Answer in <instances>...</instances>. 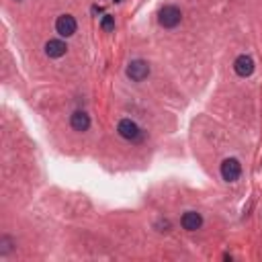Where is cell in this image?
<instances>
[{"instance_id": "obj_2", "label": "cell", "mask_w": 262, "mask_h": 262, "mask_svg": "<svg viewBox=\"0 0 262 262\" xmlns=\"http://www.w3.org/2000/svg\"><path fill=\"white\" fill-rule=\"evenodd\" d=\"M239 174H242V166H239V162L235 158L223 160V164H221V176H223L225 182H235L239 178Z\"/></svg>"}, {"instance_id": "obj_11", "label": "cell", "mask_w": 262, "mask_h": 262, "mask_svg": "<svg viewBox=\"0 0 262 262\" xmlns=\"http://www.w3.org/2000/svg\"><path fill=\"white\" fill-rule=\"evenodd\" d=\"M10 244H12V242H10L6 235H2V237H0V246H2V248H0V254H6V252L10 250Z\"/></svg>"}, {"instance_id": "obj_10", "label": "cell", "mask_w": 262, "mask_h": 262, "mask_svg": "<svg viewBox=\"0 0 262 262\" xmlns=\"http://www.w3.org/2000/svg\"><path fill=\"white\" fill-rule=\"evenodd\" d=\"M100 27H102L104 31H113V29H115V18H113V16H108V14H106V16H102Z\"/></svg>"}, {"instance_id": "obj_1", "label": "cell", "mask_w": 262, "mask_h": 262, "mask_svg": "<svg viewBox=\"0 0 262 262\" xmlns=\"http://www.w3.org/2000/svg\"><path fill=\"white\" fill-rule=\"evenodd\" d=\"M180 18H182V14H180V10L176 6H164L160 10V16H158L160 25L166 27V29H174L180 23Z\"/></svg>"}, {"instance_id": "obj_8", "label": "cell", "mask_w": 262, "mask_h": 262, "mask_svg": "<svg viewBox=\"0 0 262 262\" xmlns=\"http://www.w3.org/2000/svg\"><path fill=\"white\" fill-rule=\"evenodd\" d=\"M70 125L74 131H86L90 127V117L84 113V111H76L72 117H70Z\"/></svg>"}, {"instance_id": "obj_7", "label": "cell", "mask_w": 262, "mask_h": 262, "mask_svg": "<svg viewBox=\"0 0 262 262\" xmlns=\"http://www.w3.org/2000/svg\"><path fill=\"white\" fill-rule=\"evenodd\" d=\"M180 223H182V227H184L186 231H196V229L201 227V223H203V217H201L199 213H194V211H186V213L182 215Z\"/></svg>"}, {"instance_id": "obj_5", "label": "cell", "mask_w": 262, "mask_h": 262, "mask_svg": "<svg viewBox=\"0 0 262 262\" xmlns=\"http://www.w3.org/2000/svg\"><path fill=\"white\" fill-rule=\"evenodd\" d=\"M55 31L61 35V37H72L76 33V18L72 14H61L57 16L55 20Z\"/></svg>"}, {"instance_id": "obj_9", "label": "cell", "mask_w": 262, "mask_h": 262, "mask_svg": "<svg viewBox=\"0 0 262 262\" xmlns=\"http://www.w3.org/2000/svg\"><path fill=\"white\" fill-rule=\"evenodd\" d=\"M66 51H68V45L59 39H51L45 43V53L49 57H61V55H66Z\"/></svg>"}, {"instance_id": "obj_3", "label": "cell", "mask_w": 262, "mask_h": 262, "mask_svg": "<svg viewBox=\"0 0 262 262\" xmlns=\"http://www.w3.org/2000/svg\"><path fill=\"white\" fill-rule=\"evenodd\" d=\"M127 76L133 80V82H141L149 76V66L143 61V59H133L129 66H127Z\"/></svg>"}, {"instance_id": "obj_6", "label": "cell", "mask_w": 262, "mask_h": 262, "mask_svg": "<svg viewBox=\"0 0 262 262\" xmlns=\"http://www.w3.org/2000/svg\"><path fill=\"white\" fill-rule=\"evenodd\" d=\"M233 70H235L237 76L246 78V76H250V74L254 72V59H252L250 55H239V57L233 61Z\"/></svg>"}, {"instance_id": "obj_4", "label": "cell", "mask_w": 262, "mask_h": 262, "mask_svg": "<svg viewBox=\"0 0 262 262\" xmlns=\"http://www.w3.org/2000/svg\"><path fill=\"white\" fill-rule=\"evenodd\" d=\"M117 131H119V135H121L123 139H129V141H137V139L141 137L139 127H137L131 119H121L119 125H117Z\"/></svg>"}]
</instances>
